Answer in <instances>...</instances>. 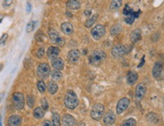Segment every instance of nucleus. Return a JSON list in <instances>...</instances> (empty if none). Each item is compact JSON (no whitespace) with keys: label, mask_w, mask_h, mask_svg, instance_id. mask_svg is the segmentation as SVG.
Instances as JSON below:
<instances>
[{"label":"nucleus","mask_w":164,"mask_h":126,"mask_svg":"<svg viewBox=\"0 0 164 126\" xmlns=\"http://www.w3.org/2000/svg\"><path fill=\"white\" fill-rule=\"evenodd\" d=\"M79 100L76 94L74 91L70 90L66 93L64 98V104L69 109H74L78 106Z\"/></svg>","instance_id":"obj_1"},{"label":"nucleus","mask_w":164,"mask_h":126,"mask_svg":"<svg viewBox=\"0 0 164 126\" xmlns=\"http://www.w3.org/2000/svg\"><path fill=\"white\" fill-rule=\"evenodd\" d=\"M107 57L105 53L103 51H95L89 57V63L91 65L99 66Z\"/></svg>","instance_id":"obj_2"},{"label":"nucleus","mask_w":164,"mask_h":126,"mask_svg":"<svg viewBox=\"0 0 164 126\" xmlns=\"http://www.w3.org/2000/svg\"><path fill=\"white\" fill-rule=\"evenodd\" d=\"M51 72V67L47 63H41L36 68V74L41 80H46Z\"/></svg>","instance_id":"obj_3"},{"label":"nucleus","mask_w":164,"mask_h":126,"mask_svg":"<svg viewBox=\"0 0 164 126\" xmlns=\"http://www.w3.org/2000/svg\"><path fill=\"white\" fill-rule=\"evenodd\" d=\"M104 113V106L101 103H96L92 106L91 109V119L95 121H100L101 118L103 117V115Z\"/></svg>","instance_id":"obj_4"},{"label":"nucleus","mask_w":164,"mask_h":126,"mask_svg":"<svg viewBox=\"0 0 164 126\" xmlns=\"http://www.w3.org/2000/svg\"><path fill=\"white\" fill-rule=\"evenodd\" d=\"M24 97L20 92H15L12 95V103L14 108L17 110H20L24 107Z\"/></svg>","instance_id":"obj_5"},{"label":"nucleus","mask_w":164,"mask_h":126,"mask_svg":"<svg viewBox=\"0 0 164 126\" xmlns=\"http://www.w3.org/2000/svg\"><path fill=\"white\" fill-rule=\"evenodd\" d=\"M146 86L143 83L138 84L136 88V96H135V99H136V104L139 105L141 101L144 98V95L146 93Z\"/></svg>","instance_id":"obj_6"},{"label":"nucleus","mask_w":164,"mask_h":126,"mask_svg":"<svg viewBox=\"0 0 164 126\" xmlns=\"http://www.w3.org/2000/svg\"><path fill=\"white\" fill-rule=\"evenodd\" d=\"M106 30L105 27L103 25L99 24V25L95 26L92 30H91V35L92 38L95 40H99L105 35Z\"/></svg>","instance_id":"obj_7"},{"label":"nucleus","mask_w":164,"mask_h":126,"mask_svg":"<svg viewBox=\"0 0 164 126\" xmlns=\"http://www.w3.org/2000/svg\"><path fill=\"white\" fill-rule=\"evenodd\" d=\"M129 52V50L124 45L119 44L117 45L112 48L111 54L115 58H120L123 57L124 54H127Z\"/></svg>","instance_id":"obj_8"},{"label":"nucleus","mask_w":164,"mask_h":126,"mask_svg":"<svg viewBox=\"0 0 164 126\" xmlns=\"http://www.w3.org/2000/svg\"><path fill=\"white\" fill-rule=\"evenodd\" d=\"M130 104V100L127 98H123L122 99H120V101H118L117 105V109H116V111H117V114H121L123 113L124 111H126L127 109V108L129 107Z\"/></svg>","instance_id":"obj_9"},{"label":"nucleus","mask_w":164,"mask_h":126,"mask_svg":"<svg viewBox=\"0 0 164 126\" xmlns=\"http://www.w3.org/2000/svg\"><path fill=\"white\" fill-rule=\"evenodd\" d=\"M116 121V115L114 114L113 111L110 110L104 115V118H103V122L104 124L107 126L113 125Z\"/></svg>","instance_id":"obj_10"},{"label":"nucleus","mask_w":164,"mask_h":126,"mask_svg":"<svg viewBox=\"0 0 164 126\" xmlns=\"http://www.w3.org/2000/svg\"><path fill=\"white\" fill-rule=\"evenodd\" d=\"M162 72H163V63L161 61H157L154 64V67H153V76L155 79H159L161 76Z\"/></svg>","instance_id":"obj_11"},{"label":"nucleus","mask_w":164,"mask_h":126,"mask_svg":"<svg viewBox=\"0 0 164 126\" xmlns=\"http://www.w3.org/2000/svg\"><path fill=\"white\" fill-rule=\"evenodd\" d=\"M62 122L63 126H75L76 125V119L70 114L64 115Z\"/></svg>","instance_id":"obj_12"},{"label":"nucleus","mask_w":164,"mask_h":126,"mask_svg":"<svg viewBox=\"0 0 164 126\" xmlns=\"http://www.w3.org/2000/svg\"><path fill=\"white\" fill-rule=\"evenodd\" d=\"M80 52L79 50L77 49H73L71 51H69L68 54H67V58H68V61H70L72 64H74L78 61V60L80 59Z\"/></svg>","instance_id":"obj_13"},{"label":"nucleus","mask_w":164,"mask_h":126,"mask_svg":"<svg viewBox=\"0 0 164 126\" xmlns=\"http://www.w3.org/2000/svg\"><path fill=\"white\" fill-rule=\"evenodd\" d=\"M59 54H60V48L55 46L49 47L47 50V52H46L48 57L51 60L58 57Z\"/></svg>","instance_id":"obj_14"},{"label":"nucleus","mask_w":164,"mask_h":126,"mask_svg":"<svg viewBox=\"0 0 164 126\" xmlns=\"http://www.w3.org/2000/svg\"><path fill=\"white\" fill-rule=\"evenodd\" d=\"M22 119L20 116L12 115L8 119V125L9 126H20L21 124Z\"/></svg>","instance_id":"obj_15"},{"label":"nucleus","mask_w":164,"mask_h":126,"mask_svg":"<svg viewBox=\"0 0 164 126\" xmlns=\"http://www.w3.org/2000/svg\"><path fill=\"white\" fill-rule=\"evenodd\" d=\"M141 39V30L140 29H136L133 30L130 34V40L133 44L138 43Z\"/></svg>","instance_id":"obj_16"},{"label":"nucleus","mask_w":164,"mask_h":126,"mask_svg":"<svg viewBox=\"0 0 164 126\" xmlns=\"http://www.w3.org/2000/svg\"><path fill=\"white\" fill-rule=\"evenodd\" d=\"M51 64H52V67L57 70H62L64 67V62L63 59H62L61 57H56L54 59H52Z\"/></svg>","instance_id":"obj_17"},{"label":"nucleus","mask_w":164,"mask_h":126,"mask_svg":"<svg viewBox=\"0 0 164 126\" xmlns=\"http://www.w3.org/2000/svg\"><path fill=\"white\" fill-rule=\"evenodd\" d=\"M138 78H139L138 73L134 71H129L126 75V80L129 85H134L138 80Z\"/></svg>","instance_id":"obj_18"},{"label":"nucleus","mask_w":164,"mask_h":126,"mask_svg":"<svg viewBox=\"0 0 164 126\" xmlns=\"http://www.w3.org/2000/svg\"><path fill=\"white\" fill-rule=\"evenodd\" d=\"M66 7L70 10H78L80 8V2L78 0H68L66 2Z\"/></svg>","instance_id":"obj_19"},{"label":"nucleus","mask_w":164,"mask_h":126,"mask_svg":"<svg viewBox=\"0 0 164 126\" xmlns=\"http://www.w3.org/2000/svg\"><path fill=\"white\" fill-rule=\"evenodd\" d=\"M61 29H62V31L66 35H70L73 32V26L68 22H65V23L62 24V26H61Z\"/></svg>","instance_id":"obj_20"},{"label":"nucleus","mask_w":164,"mask_h":126,"mask_svg":"<svg viewBox=\"0 0 164 126\" xmlns=\"http://www.w3.org/2000/svg\"><path fill=\"white\" fill-rule=\"evenodd\" d=\"M58 90V86L54 82H49L48 84V91L50 94H54Z\"/></svg>","instance_id":"obj_21"},{"label":"nucleus","mask_w":164,"mask_h":126,"mask_svg":"<svg viewBox=\"0 0 164 126\" xmlns=\"http://www.w3.org/2000/svg\"><path fill=\"white\" fill-rule=\"evenodd\" d=\"M123 5L122 0H112L110 5V11H117L120 9Z\"/></svg>","instance_id":"obj_22"},{"label":"nucleus","mask_w":164,"mask_h":126,"mask_svg":"<svg viewBox=\"0 0 164 126\" xmlns=\"http://www.w3.org/2000/svg\"><path fill=\"white\" fill-rule=\"evenodd\" d=\"M49 38H50L51 42H52L53 43H54V44H55V43H56V41L58 40V39L60 37V35H59V33H58V32L56 31L55 30L50 29V30H49Z\"/></svg>","instance_id":"obj_23"},{"label":"nucleus","mask_w":164,"mask_h":126,"mask_svg":"<svg viewBox=\"0 0 164 126\" xmlns=\"http://www.w3.org/2000/svg\"><path fill=\"white\" fill-rule=\"evenodd\" d=\"M63 76V74L62 73L60 70H57V69H54L51 72V80H52L53 82H57V81H59L61 79Z\"/></svg>","instance_id":"obj_24"},{"label":"nucleus","mask_w":164,"mask_h":126,"mask_svg":"<svg viewBox=\"0 0 164 126\" xmlns=\"http://www.w3.org/2000/svg\"><path fill=\"white\" fill-rule=\"evenodd\" d=\"M121 30H122L121 25L119 24H116L111 27V29H110V33L112 35H117L120 34Z\"/></svg>","instance_id":"obj_25"},{"label":"nucleus","mask_w":164,"mask_h":126,"mask_svg":"<svg viewBox=\"0 0 164 126\" xmlns=\"http://www.w3.org/2000/svg\"><path fill=\"white\" fill-rule=\"evenodd\" d=\"M44 115H45L44 110L40 107H36V109H34V111H33V116H34L36 119H42V118H43Z\"/></svg>","instance_id":"obj_26"},{"label":"nucleus","mask_w":164,"mask_h":126,"mask_svg":"<svg viewBox=\"0 0 164 126\" xmlns=\"http://www.w3.org/2000/svg\"><path fill=\"white\" fill-rule=\"evenodd\" d=\"M98 17H99V15H98V14H94L92 17H91L90 18H88V20L86 21V23H85V27H86V28L91 27V26H92L93 24H95V22L96 21Z\"/></svg>","instance_id":"obj_27"},{"label":"nucleus","mask_w":164,"mask_h":126,"mask_svg":"<svg viewBox=\"0 0 164 126\" xmlns=\"http://www.w3.org/2000/svg\"><path fill=\"white\" fill-rule=\"evenodd\" d=\"M136 125H137V122L136 119L130 118V119L123 121L120 126H136Z\"/></svg>","instance_id":"obj_28"},{"label":"nucleus","mask_w":164,"mask_h":126,"mask_svg":"<svg viewBox=\"0 0 164 126\" xmlns=\"http://www.w3.org/2000/svg\"><path fill=\"white\" fill-rule=\"evenodd\" d=\"M52 125L53 126L61 125L60 116H59L58 113H53L52 115Z\"/></svg>","instance_id":"obj_29"},{"label":"nucleus","mask_w":164,"mask_h":126,"mask_svg":"<svg viewBox=\"0 0 164 126\" xmlns=\"http://www.w3.org/2000/svg\"><path fill=\"white\" fill-rule=\"evenodd\" d=\"M36 22L35 20H31V21L29 22L27 25V28H26V31L27 33H30L31 32L33 31L35 28V26H36Z\"/></svg>","instance_id":"obj_30"},{"label":"nucleus","mask_w":164,"mask_h":126,"mask_svg":"<svg viewBox=\"0 0 164 126\" xmlns=\"http://www.w3.org/2000/svg\"><path fill=\"white\" fill-rule=\"evenodd\" d=\"M36 86H37V89L39 90V91L41 92V93H44V92L46 91V88H47L46 85L45 84V82H43V81H39Z\"/></svg>","instance_id":"obj_31"},{"label":"nucleus","mask_w":164,"mask_h":126,"mask_svg":"<svg viewBox=\"0 0 164 126\" xmlns=\"http://www.w3.org/2000/svg\"><path fill=\"white\" fill-rule=\"evenodd\" d=\"M34 103H35V100L33 95H28V96L27 97V105H28L29 107H30V108L33 107V105H34Z\"/></svg>","instance_id":"obj_32"},{"label":"nucleus","mask_w":164,"mask_h":126,"mask_svg":"<svg viewBox=\"0 0 164 126\" xmlns=\"http://www.w3.org/2000/svg\"><path fill=\"white\" fill-rule=\"evenodd\" d=\"M41 104H42V108L44 111H47L49 109V103H48L46 98H43L41 101Z\"/></svg>","instance_id":"obj_33"},{"label":"nucleus","mask_w":164,"mask_h":126,"mask_svg":"<svg viewBox=\"0 0 164 126\" xmlns=\"http://www.w3.org/2000/svg\"><path fill=\"white\" fill-rule=\"evenodd\" d=\"M55 44L57 45V46H60V47H63L64 45H65V39H64V38H62V37H59L58 39V40L56 41Z\"/></svg>","instance_id":"obj_34"},{"label":"nucleus","mask_w":164,"mask_h":126,"mask_svg":"<svg viewBox=\"0 0 164 126\" xmlns=\"http://www.w3.org/2000/svg\"><path fill=\"white\" fill-rule=\"evenodd\" d=\"M135 19L136 18H135L132 15L127 16V17H126V18H125V21H126V23L128 24H132L133 22H134Z\"/></svg>","instance_id":"obj_35"},{"label":"nucleus","mask_w":164,"mask_h":126,"mask_svg":"<svg viewBox=\"0 0 164 126\" xmlns=\"http://www.w3.org/2000/svg\"><path fill=\"white\" fill-rule=\"evenodd\" d=\"M8 37H9V35H8L7 33H4V34L2 35V36L0 37V45L4 44V43L7 41Z\"/></svg>","instance_id":"obj_36"},{"label":"nucleus","mask_w":164,"mask_h":126,"mask_svg":"<svg viewBox=\"0 0 164 126\" xmlns=\"http://www.w3.org/2000/svg\"><path fill=\"white\" fill-rule=\"evenodd\" d=\"M45 54V50L43 48H40L38 50L37 53H36V56H37L38 58H42L44 56Z\"/></svg>","instance_id":"obj_37"},{"label":"nucleus","mask_w":164,"mask_h":126,"mask_svg":"<svg viewBox=\"0 0 164 126\" xmlns=\"http://www.w3.org/2000/svg\"><path fill=\"white\" fill-rule=\"evenodd\" d=\"M13 3V0H4L3 1V7L4 8H8L11 6Z\"/></svg>","instance_id":"obj_38"},{"label":"nucleus","mask_w":164,"mask_h":126,"mask_svg":"<svg viewBox=\"0 0 164 126\" xmlns=\"http://www.w3.org/2000/svg\"><path fill=\"white\" fill-rule=\"evenodd\" d=\"M43 126H51V123L49 120H46L43 122Z\"/></svg>","instance_id":"obj_39"},{"label":"nucleus","mask_w":164,"mask_h":126,"mask_svg":"<svg viewBox=\"0 0 164 126\" xmlns=\"http://www.w3.org/2000/svg\"><path fill=\"white\" fill-rule=\"evenodd\" d=\"M91 11L90 10V9H86V10L84 12V14L86 16L91 15Z\"/></svg>","instance_id":"obj_40"},{"label":"nucleus","mask_w":164,"mask_h":126,"mask_svg":"<svg viewBox=\"0 0 164 126\" xmlns=\"http://www.w3.org/2000/svg\"><path fill=\"white\" fill-rule=\"evenodd\" d=\"M31 11V6H30V3H27V12H30Z\"/></svg>","instance_id":"obj_41"},{"label":"nucleus","mask_w":164,"mask_h":126,"mask_svg":"<svg viewBox=\"0 0 164 126\" xmlns=\"http://www.w3.org/2000/svg\"><path fill=\"white\" fill-rule=\"evenodd\" d=\"M3 98H4V93L2 92V93H0V103H1L2 100L3 99Z\"/></svg>","instance_id":"obj_42"},{"label":"nucleus","mask_w":164,"mask_h":126,"mask_svg":"<svg viewBox=\"0 0 164 126\" xmlns=\"http://www.w3.org/2000/svg\"><path fill=\"white\" fill-rule=\"evenodd\" d=\"M66 14H67V17H73V14H72V13H70V12H66Z\"/></svg>","instance_id":"obj_43"},{"label":"nucleus","mask_w":164,"mask_h":126,"mask_svg":"<svg viewBox=\"0 0 164 126\" xmlns=\"http://www.w3.org/2000/svg\"><path fill=\"white\" fill-rule=\"evenodd\" d=\"M3 67H4V66H3V64H0V71H2V69H3Z\"/></svg>","instance_id":"obj_44"},{"label":"nucleus","mask_w":164,"mask_h":126,"mask_svg":"<svg viewBox=\"0 0 164 126\" xmlns=\"http://www.w3.org/2000/svg\"><path fill=\"white\" fill-rule=\"evenodd\" d=\"M79 126H85V125H84V123H83V122H80Z\"/></svg>","instance_id":"obj_45"},{"label":"nucleus","mask_w":164,"mask_h":126,"mask_svg":"<svg viewBox=\"0 0 164 126\" xmlns=\"http://www.w3.org/2000/svg\"><path fill=\"white\" fill-rule=\"evenodd\" d=\"M0 126H2V121H1V119H0Z\"/></svg>","instance_id":"obj_46"},{"label":"nucleus","mask_w":164,"mask_h":126,"mask_svg":"<svg viewBox=\"0 0 164 126\" xmlns=\"http://www.w3.org/2000/svg\"><path fill=\"white\" fill-rule=\"evenodd\" d=\"M1 22H2V20H0V23H1Z\"/></svg>","instance_id":"obj_47"}]
</instances>
